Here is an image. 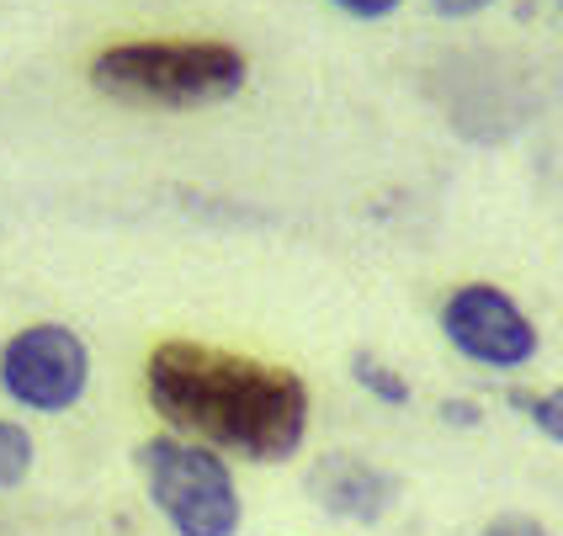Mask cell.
I'll list each match as a JSON object with an SVG mask.
<instances>
[{"label": "cell", "instance_id": "obj_1", "mask_svg": "<svg viewBox=\"0 0 563 536\" xmlns=\"http://www.w3.org/2000/svg\"><path fill=\"white\" fill-rule=\"evenodd\" d=\"M144 393L170 436L261 468L298 457L309 442V382L245 350L159 340L144 361Z\"/></svg>", "mask_w": 563, "mask_h": 536}, {"label": "cell", "instance_id": "obj_2", "mask_svg": "<svg viewBox=\"0 0 563 536\" xmlns=\"http://www.w3.org/2000/svg\"><path fill=\"white\" fill-rule=\"evenodd\" d=\"M251 64L240 48L213 37H144L112 43L91 59V86L123 107L150 112H197L245 91Z\"/></svg>", "mask_w": 563, "mask_h": 536}, {"label": "cell", "instance_id": "obj_3", "mask_svg": "<svg viewBox=\"0 0 563 536\" xmlns=\"http://www.w3.org/2000/svg\"><path fill=\"white\" fill-rule=\"evenodd\" d=\"M133 468L144 478L150 505L165 515L176 536H234L245 521L234 473L219 451L181 436H144L133 446Z\"/></svg>", "mask_w": 563, "mask_h": 536}, {"label": "cell", "instance_id": "obj_4", "mask_svg": "<svg viewBox=\"0 0 563 536\" xmlns=\"http://www.w3.org/2000/svg\"><path fill=\"white\" fill-rule=\"evenodd\" d=\"M91 388V346L69 324H27L0 346V393L27 414L75 410Z\"/></svg>", "mask_w": 563, "mask_h": 536}, {"label": "cell", "instance_id": "obj_5", "mask_svg": "<svg viewBox=\"0 0 563 536\" xmlns=\"http://www.w3.org/2000/svg\"><path fill=\"white\" fill-rule=\"evenodd\" d=\"M441 335L473 367L489 372H521L537 361L542 335L527 319V309L495 282H463L446 303H441Z\"/></svg>", "mask_w": 563, "mask_h": 536}, {"label": "cell", "instance_id": "obj_6", "mask_svg": "<svg viewBox=\"0 0 563 536\" xmlns=\"http://www.w3.org/2000/svg\"><path fill=\"white\" fill-rule=\"evenodd\" d=\"M303 489H309V500L324 515L351 521V526H377L399 500V478L388 468H377V462H367V457H351V451L313 457Z\"/></svg>", "mask_w": 563, "mask_h": 536}, {"label": "cell", "instance_id": "obj_7", "mask_svg": "<svg viewBox=\"0 0 563 536\" xmlns=\"http://www.w3.org/2000/svg\"><path fill=\"white\" fill-rule=\"evenodd\" d=\"M351 382L367 393V399H377V404H388V410H405L409 399V378L399 372V367H388L377 350H351Z\"/></svg>", "mask_w": 563, "mask_h": 536}, {"label": "cell", "instance_id": "obj_8", "mask_svg": "<svg viewBox=\"0 0 563 536\" xmlns=\"http://www.w3.org/2000/svg\"><path fill=\"white\" fill-rule=\"evenodd\" d=\"M32 457H37V446H32L27 425H16V420H0V489H16V483H27Z\"/></svg>", "mask_w": 563, "mask_h": 536}, {"label": "cell", "instance_id": "obj_9", "mask_svg": "<svg viewBox=\"0 0 563 536\" xmlns=\"http://www.w3.org/2000/svg\"><path fill=\"white\" fill-rule=\"evenodd\" d=\"M527 420L537 425V436H548L553 446H563V382L559 388H548V393H537Z\"/></svg>", "mask_w": 563, "mask_h": 536}, {"label": "cell", "instance_id": "obj_10", "mask_svg": "<svg viewBox=\"0 0 563 536\" xmlns=\"http://www.w3.org/2000/svg\"><path fill=\"white\" fill-rule=\"evenodd\" d=\"M478 536H553V532H548L537 515H495Z\"/></svg>", "mask_w": 563, "mask_h": 536}, {"label": "cell", "instance_id": "obj_11", "mask_svg": "<svg viewBox=\"0 0 563 536\" xmlns=\"http://www.w3.org/2000/svg\"><path fill=\"white\" fill-rule=\"evenodd\" d=\"M335 11H345V16H356V22H383V16H394L405 0H330Z\"/></svg>", "mask_w": 563, "mask_h": 536}, {"label": "cell", "instance_id": "obj_12", "mask_svg": "<svg viewBox=\"0 0 563 536\" xmlns=\"http://www.w3.org/2000/svg\"><path fill=\"white\" fill-rule=\"evenodd\" d=\"M437 414L446 425H457V431H478V425H484V410H478L473 399H441Z\"/></svg>", "mask_w": 563, "mask_h": 536}, {"label": "cell", "instance_id": "obj_13", "mask_svg": "<svg viewBox=\"0 0 563 536\" xmlns=\"http://www.w3.org/2000/svg\"><path fill=\"white\" fill-rule=\"evenodd\" d=\"M495 0H431V11L446 16V22H463V16H478V11H489Z\"/></svg>", "mask_w": 563, "mask_h": 536}, {"label": "cell", "instance_id": "obj_14", "mask_svg": "<svg viewBox=\"0 0 563 536\" xmlns=\"http://www.w3.org/2000/svg\"><path fill=\"white\" fill-rule=\"evenodd\" d=\"M559 5H563V0H559Z\"/></svg>", "mask_w": 563, "mask_h": 536}]
</instances>
